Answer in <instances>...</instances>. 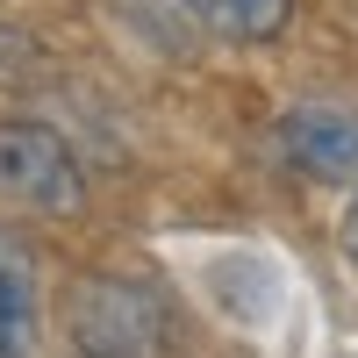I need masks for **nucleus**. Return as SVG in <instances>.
<instances>
[{
	"label": "nucleus",
	"mask_w": 358,
	"mask_h": 358,
	"mask_svg": "<svg viewBox=\"0 0 358 358\" xmlns=\"http://www.w3.org/2000/svg\"><path fill=\"white\" fill-rule=\"evenodd\" d=\"M0 194L43 208V215L79 208V165L65 151V136L43 122H0Z\"/></svg>",
	"instance_id": "nucleus-2"
},
{
	"label": "nucleus",
	"mask_w": 358,
	"mask_h": 358,
	"mask_svg": "<svg viewBox=\"0 0 358 358\" xmlns=\"http://www.w3.org/2000/svg\"><path fill=\"white\" fill-rule=\"evenodd\" d=\"M280 151L308 179H351L358 172V115L351 108H294L280 122Z\"/></svg>",
	"instance_id": "nucleus-3"
},
{
	"label": "nucleus",
	"mask_w": 358,
	"mask_h": 358,
	"mask_svg": "<svg viewBox=\"0 0 358 358\" xmlns=\"http://www.w3.org/2000/svg\"><path fill=\"white\" fill-rule=\"evenodd\" d=\"M65 330H72L79 358H165L172 351L165 294L151 280H129V273H86L72 287Z\"/></svg>",
	"instance_id": "nucleus-1"
},
{
	"label": "nucleus",
	"mask_w": 358,
	"mask_h": 358,
	"mask_svg": "<svg viewBox=\"0 0 358 358\" xmlns=\"http://www.w3.org/2000/svg\"><path fill=\"white\" fill-rule=\"evenodd\" d=\"M187 8H194V22L208 36H222V43H265V36L287 29L294 0H187Z\"/></svg>",
	"instance_id": "nucleus-5"
},
{
	"label": "nucleus",
	"mask_w": 358,
	"mask_h": 358,
	"mask_svg": "<svg viewBox=\"0 0 358 358\" xmlns=\"http://www.w3.org/2000/svg\"><path fill=\"white\" fill-rule=\"evenodd\" d=\"M337 236H344V258L358 265V187H351V208H344V229Z\"/></svg>",
	"instance_id": "nucleus-6"
},
{
	"label": "nucleus",
	"mask_w": 358,
	"mask_h": 358,
	"mask_svg": "<svg viewBox=\"0 0 358 358\" xmlns=\"http://www.w3.org/2000/svg\"><path fill=\"white\" fill-rule=\"evenodd\" d=\"M0 358H36V265L0 229Z\"/></svg>",
	"instance_id": "nucleus-4"
}]
</instances>
